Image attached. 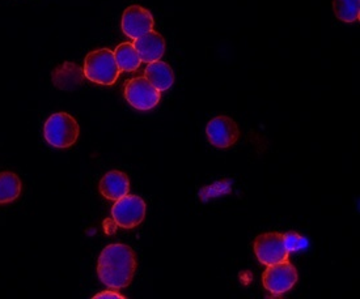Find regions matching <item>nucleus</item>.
I'll return each mask as SVG.
<instances>
[{"label":"nucleus","mask_w":360,"mask_h":299,"mask_svg":"<svg viewBox=\"0 0 360 299\" xmlns=\"http://www.w3.org/2000/svg\"><path fill=\"white\" fill-rule=\"evenodd\" d=\"M333 10L338 19L354 22L360 18V0H333Z\"/></svg>","instance_id":"dca6fc26"},{"label":"nucleus","mask_w":360,"mask_h":299,"mask_svg":"<svg viewBox=\"0 0 360 299\" xmlns=\"http://www.w3.org/2000/svg\"><path fill=\"white\" fill-rule=\"evenodd\" d=\"M84 79V71L74 63L66 62L62 66L57 67L53 72V83L59 89L74 91L82 85Z\"/></svg>","instance_id":"f8f14e48"},{"label":"nucleus","mask_w":360,"mask_h":299,"mask_svg":"<svg viewBox=\"0 0 360 299\" xmlns=\"http://www.w3.org/2000/svg\"><path fill=\"white\" fill-rule=\"evenodd\" d=\"M147 211L146 201L136 195H126L112 208L114 222L124 229H134L142 224Z\"/></svg>","instance_id":"423d86ee"},{"label":"nucleus","mask_w":360,"mask_h":299,"mask_svg":"<svg viewBox=\"0 0 360 299\" xmlns=\"http://www.w3.org/2000/svg\"><path fill=\"white\" fill-rule=\"evenodd\" d=\"M83 71L89 81L100 85H113L121 74L114 51L109 48L91 51L86 55Z\"/></svg>","instance_id":"f03ea898"},{"label":"nucleus","mask_w":360,"mask_h":299,"mask_svg":"<svg viewBox=\"0 0 360 299\" xmlns=\"http://www.w3.org/2000/svg\"><path fill=\"white\" fill-rule=\"evenodd\" d=\"M130 191L129 177L118 170L109 171L100 182V192L108 200L117 201L121 197H126Z\"/></svg>","instance_id":"9b49d317"},{"label":"nucleus","mask_w":360,"mask_h":299,"mask_svg":"<svg viewBox=\"0 0 360 299\" xmlns=\"http://www.w3.org/2000/svg\"><path fill=\"white\" fill-rule=\"evenodd\" d=\"M124 98L141 112L152 110L160 102V91H158L146 77H135L127 81L124 86Z\"/></svg>","instance_id":"39448f33"},{"label":"nucleus","mask_w":360,"mask_h":299,"mask_svg":"<svg viewBox=\"0 0 360 299\" xmlns=\"http://www.w3.org/2000/svg\"><path fill=\"white\" fill-rule=\"evenodd\" d=\"M79 132V124L72 115L67 112H57L45 123L44 136L51 147L65 150L75 144Z\"/></svg>","instance_id":"7ed1b4c3"},{"label":"nucleus","mask_w":360,"mask_h":299,"mask_svg":"<svg viewBox=\"0 0 360 299\" xmlns=\"http://www.w3.org/2000/svg\"><path fill=\"white\" fill-rule=\"evenodd\" d=\"M253 247L258 262L267 267L288 260L290 248L287 244V235L283 234H261L255 239Z\"/></svg>","instance_id":"20e7f679"},{"label":"nucleus","mask_w":360,"mask_h":299,"mask_svg":"<svg viewBox=\"0 0 360 299\" xmlns=\"http://www.w3.org/2000/svg\"><path fill=\"white\" fill-rule=\"evenodd\" d=\"M297 282V271L288 260L269 265L262 274V284L267 291L282 295L294 288Z\"/></svg>","instance_id":"0eeeda50"},{"label":"nucleus","mask_w":360,"mask_h":299,"mask_svg":"<svg viewBox=\"0 0 360 299\" xmlns=\"http://www.w3.org/2000/svg\"><path fill=\"white\" fill-rule=\"evenodd\" d=\"M206 135L214 147L226 150L236 144L240 138V130L233 119L221 115L210 121L206 127Z\"/></svg>","instance_id":"6e6552de"},{"label":"nucleus","mask_w":360,"mask_h":299,"mask_svg":"<svg viewBox=\"0 0 360 299\" xmlns=\"http://www.w3.org/2000/svg\"><path fill=\"white\" fill-rule=\"evenodd\" d=\"M153 24L155 21L150 11L141 6H131L124 11L121 27L127 37L136 39L153 30Z\"/></svg>","instance_id":"1a4fd4ad"},{"label":"nucleus","mask_w":360,"mask_h":299,"mask_svg":"<svg viewBox=\"0 0 360 299\" xmlns=\"http://www.w3.org/2000/svg\"><path fill=\"white\" fill-rule=\"evenodd\" d=\"M21 194V180L11 171L0 173V206L15 201Z\"/></svg>","instance_id":"2eb2a0df"},{"label":"nucleus","mask_w":360,"mask_h":299,"mask_svg":"<svg viewBox=\"0 0 360 299\" xmlns=\"http://www.w3.org/2000/svg\"><path fill=\"white\" fill-rule=\"evenodd\" d=\"M95 298H124L121 294H118L117 291H103L95 295Z\"/></svg>","instance_id":"f3484780"},{"label":"nucleus","mask_w":360,"mask_h":299,"mask_svg":"<svg viewBox=\"0 0 360 299\" xmlns=\"http://www.w3.org/2000/svg\"><path fill=\"white\" fill-rule=\"evenodd\" d=\"M136 264V255L131 247L122 244H109L98 258L97 274L105 286L124 289L131 284Z\"/></svg>","instance_id":"f257e3e1"},{"label":"nucleus","mask_w":360,"mask_h":299,"mask_svg":"<svg viewBox=\"0 0 360 299\" xmlns=\"http://www.w3.org/2000/svg\"><path fill=\"white\" fill-rule=\"evenodd\" d=\"M114 56L120 71L133 72L142 65V59L133 44H121L115 48Z\"/></svg>","instance_id":"4468645a"},{"label":"nucleus","mask_w":360,"mask_h":299,"mask_svg":"<svg viewBox=\"0 0 360 299\" xmlns=\"http://www.w3.org/2000/svg\"><path fill=\"white\" fill-rule=\"evenodd\" d=\"M134 47L136 48L142 62L152 63L160 60L165 53V41L158 32H148L142 37L134 39Z\"/></svg>","instance_id":"9d476101"},{"label":"nucleus","mask_w":360,"mask_h":299,"mask_svg":"<svg viewBox=\"0 0 360 299\" xmlns=\"http://www.w3.org/2000/svg\"><path fill=\"white\" fill-rule=\"evenodd\" d=\"M144 77L160 92L168 91L174 83V75L171 67L160 60L148 63L144 71Z\"/></svg>","instance_id":"ddd939ff"}]
</instances>
